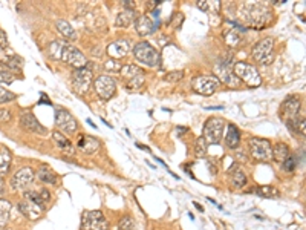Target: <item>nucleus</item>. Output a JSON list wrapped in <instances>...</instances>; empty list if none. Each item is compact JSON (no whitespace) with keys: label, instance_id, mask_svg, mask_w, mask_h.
Instances as JSON below:
<instances>
[{"label":"nucleus","instance_id":"nucleus-46","mask_svg":"<svg viewBox=\"0 0 306 230\" xmlns=\"http://www.w3.org/2000/svg\"><path fill=\"white\" fill-rule=\"evenodd\" d=\"M8 46V36L3 29H0V49H5Z\"/></svg>","mask_w":306,"mask_h":230},{"label":"nucleus","instance_id":"nucleus-16","mask_svg":"<svg viewBox=\"0 0 306 230\" xmlns=\"http://www.w3.org/2000/svg\"><path fill=\"white\" fill-rule=\"evenodd\" d=\"M17 209H18V212L22 213L26 219H29V221H36V219H40L41 216H43V212H45L43 206H38V204H36L33 201L25 200V198L17 204Z\"/></svg>","mask_w":306,"mask_h":230},{"label":"nucleus","instance_id":"nucleus-39","mask_svg":"<svg viewBox=\"0 0 306 230\" xmlns=\"http://www.w3.org/2000/svg\"><path fill=\"white\" fill-rule=\"evenodd\" d=\"M23 198H25V200H29V201H33V203H36L38 206H43L45 207V203H43V200H41L40 193L36 192V191H31V192L28 191V192H25Z\"/></svg>","mask_w":306,"mask_h":230},{"label":"nucleus","instance_id":"nucleus-49","mask_svg":"<svg viewBox=\"0 0 306 230\" xmlns=\"http://www.w3.org/2000/svg\"><path fill=\"white\" fill-rule=\"evenodd\" d=\"M3 191H5V183H3V178H0V195L3 193Z\"/></svg>","mask_w":306,"mask_h":230},{"label":"nucleus","instance_id":"nucleus-45","mask_svg":"<svg viewBox=\"0 0 306 230\" xmlns=\"http://www.w3.org/2000/svg\"><path fill=\"white\" fill-rule=\"evenodd\" d=\"M11 118H13L11 111L0 108V123H9V121H11Z\"/></svg>","mask_w":306,"mask_h":230},{"label":"nucleus","instance_id":"nucleus-19","mask_svg":"<svg viewBox=\"0 0 306 230\" xmlns=\"http://www.w3.org/2000/svg\"><path fill=\"white\" fill-rule=\"evenodd\" d=\"M77 146L83 153L92 155L100 149V141L95 137H90V135H81Z\"/></svg>","mask_w":306,"mask_h":230},{"label":"nucleus","instance_id":"nucleus-50","mask_svg":"<svg viewBox=\"0 0 306 230\" xmlns=\"http://www.w3.org/2000/svg\"><path fill=\"white\" fill-rule=\"evenodd\" d=\"M193 204H195V207H196V209H199V212H204V207L200 206L199 203H193Z\"/></svg>","mask_w":306,"mask_h":230},{"label":"nucleus","instance_id":"nucleus-1","mask_svg":"<svg viewBox=\"0 0 306 230\" xmlns=\"http://www.w3.org/2000/svg\"><path fill=\"white\" fill-rule=\"evenodd\" d=\"M242 16L252 28H265L271 22V9L262 3H247L242 8Z\"/></svg>","mask_w":306,"mask_h":230},{"label":"nucleus","instance_id":"nucleus-4","mask_svg":"<svg viewBox=\"0 0 306 230\" xmlns=\"http://www.w3.org/2000/svg\"><path fill=\"white\" fill-rule=\"evenodd\" d=\"M224 128H225V121L222 118L219 117L208 118L202 129V138L205 140L207 144H217L224 137Z\"/></svg>","mask_w":306,"mask_h":230},{"label":"nucleus","instance_id":"nucleus-44","mask_svg":"<svg viewBox=\"0 0 306 230\" xmlns=\"http://www.w3.org/2000/svg\"><path fill=\"white\" fill-rule=\"evenodd\" d=\"M13 81H14V77H13L11 72L0 69V83H6V85H11Z\"/></svg>","mask_w":306,"mask_h":230},{"label":"nucleus","instance_id":"nucleus-25","mask_svg":"<svg viewBox=\"0 0 306 230\" xmlns=\"http://www.w3.org/2000/svg\"><path fill=\"white\" fill-rule=\"evenodd\" d=\"M37 178L41 181V183H45V184H52V186H55L57 184V175L55 172L51 169L49 166H41L38 172H37Z\"/></svg>","mask_w":306,"mask_h":230},{"label":"nucleus","instance_id":"nucleus-17","mask_svg":"<svg viewBox=\"0 0 306 230\" xmlns=\"http://www.w3.org/2000/svg\"><path fill=\"white\" fill-rule=\"evenodd\" d=\"M20 126L31 134H38V135L46 134V128L43 124H40V121L37 120V117L33 112H23L20 115Z\"/></svg>","mask_w":306,"mask_h":230},{"label":"nucleus","instance_id":"nucleus-30","mask_svg":"<svg viewBox=\"0 0 306 230\" xmlns=\"http://www.w3.org/2000/svg\"><path fill=\"white\" fill-rule=\"evenodd\" d=\"M254 193L260 198H277V196H280V192L272 186H259L254 189Z\"/></svg>","mask_w":306,"mask_h":230},{"label":"nucleus","instance_id":"nucleus-6","mask_svg":"<svg viewBox=\"0 0 306 230\" xmlns=\"http://www.w3.org/2000/svg\"><path fill=\"white\" fill-rule=\"evenodd\" d=\"M248 146H250V155L254 161H270L271 160L272 146H271L270 140L254 137V138H250Z\"/></svg>","mask_w":306,"mask_h":230},{"label":"nucleus","instance_id":"nucleus-42","mask_svg":"<svg viewBox=\"0 0 306 230\" xmlns=\"http://www.w3.org/2000/svg\"><path fill=\"white\" fill-rule=\"evenodd\" d=\"M16 97L17 96H16L14 92L0 88V104H2V103H8V101H13V100H16Z\"/></svg>","mask_w":306,"mask_h":230},{"label":"nucleus","instance_id":"nucleus-14","mask_svg":"<svg viewBox=\"0 0 306 230\" xmlns=\"http://www.w3.org/2000/svg\"><path fill=\"white\" fill-rule=\"evenodd\" d=\"M93 89L101 100H110L117 92V83L109 76H100L93 81Z\"/></svg>","mask_w":306,"mask_h":230},{"label":"nucleus","instance_id":"nucleus-12","mask_svg":"<svg viewBox=\"0 0 306 230\" xmlns=\"http://www.w3.org/2000/svg\"><path fill=\"white\" fill-rule=\"evenodd\" d=\"M55 126L63 132L72 135L75 134L78 129V123L75 120V117L66 109H57L55 111Z\"/></svg>","mask_w":306,"mask_h":230},{"label":"nucleus","instance_id":"nucleus-10","mask_svg":"<svg viewBox=\"0 0 306 230\" xmlns=\"http://www.w3.org/2000/svg\"><path fill=\"white\" fill-rule=\"evenodd\" d=\"M300 109H302V98L299 96H295V94L288 96L280 104V109H279L280 118L287 123V121L295 118L297 115H300Z\"/></svg>","mask_w":306,"mask_h":230},{"label":"nucleus","instance_id":"nucleus-40","mask_svg":"<svg viewBox=\"0 0 306 230\" xmlns=\"http://www.w3.org/2000/svg\"><path fill=\"white\" fill-rule=\"evenodd\" d=\"M282 167L285 172H292L295 167H297V158H295L294 155H289L288 158L282 163Z\"/></svg>","mask_w":306,"mask_h":230},{"label":"nucleus","instance_id":"nucleus-48","mask_svg":"<svg viewBox=\"0 0 306 230\" xmlns=\"http://www.w3.org/2000/svg\"><path fill=\"white\" fill-rule=\"evenodd\" d=\"M196 5H198L199 9H202V11H207L208 6H210V3L207 2V0H199V2H198Z\"/></svg>","mask_w":306,"mask_h":230},{"label":"nucleus","instance_id":"nucleus-26","mask_svg":"<svg viewBox=\"0 0 306 230\" xmlns=\"http://www.w3.org/2000/svg\"><path fill=\"white\" fill-rule=\"evenodd\" d=\"M55 26L58 29V33L63 36V37H66L68 40H75L77 38V33H75V29H73V26L66 22V20H57L55 22Z\"/></svg>","mask_w":306,"mask_h":230},{"label":"nucleus","instance_id":"nucleus-5","mask_svg":"<svg viewBox=\"0 0 306 230\" xmlns=\"http://www.w3.org/2000/svg\"><path fill=\"white\" fill-rule=\"evenodd\" d=\"M81 230H110L101 211H84L81 215Z\"/></svg>","mask_w":306,"mask_h":230},{"label":"nucleus","instance_id":"nucleus-32","mask_svg":"<svg viewBox=\"0 0 306 230\" xmlns=\"http://www.w3.org/2000/svg\"><path fill=\"white\" fill-rule=\"evenodd\" d=\"M287 126L292 131V132H297L305 135V115H297L295 118L287 121Z\"/></svg>","mask_w":306,"mask_h":230},{"label":"nucleus","instance_id":"nucleus-7","mask_svg":"<svg viewBox=\"0 0 306 230\" xmlns=\"http://www.w3.org/2000/svg\"><path fill=\"white\" fill-rule=\"evenodd\" d=\"M60 60H63L66 65L72 66L73 69H81V68L88 66V58L84 57L83 52L80 49H77L75 46L68 45V43L63 45Z\"/></svg>","mask_w":306,"mask_h":230},{"label":"nucleus","instance_id":"nucleus-43","mask_svg":"<svg viewBox=\"0 0 306 230\" xmlns=\"http://www.w3.org/2000/svg\"><path fill=\"white\" fill-rule=\"evenodd\" d=\"M184 77V71H172V72H168V74L165 76V81L168 83H178L179 80H181Z\"/></svg>","mask_w":306,"mask_h":230},{"label":"nucleus","instance_id":"nucleus-28","mask_svg":"<svg viewBox=\"0 0 306 230\" xmlns=\"http://www.w3.org/2000/svg\"><path fill=\"white\" fill-rule=\"evenodd\" d=\"M135 22V13L133 9H124L117 16V20H115V23L120 28H127L129 25H132Z\"/></svg>","mask_w":306,"mask_h":230},{"label":"nucleus","instance_id":"nucleus-3","mask_svg":"<svg viewBox=\"0 0 306 230\" xmlns=\"http://www.w3.org/2000/svg\"><path fill=\"white\" fill-rule=\"evenodd\" d=\"M233 72H234V76L240 81H244L245 85H248L250 88H257L262 83V77L259 74L257 68L245 63V61H239V63H234Z\"/></svg>","mask_w":306,"mask_h":230},{"label":"nucleus","instance_id":"nucleus-35","mask_svg":"<svg viewBox=\"0 0 306 230\" xmlns=\"http://www.w3.org/2000/svg\"><path fill=\"white\" fill-rule=\"evenodd\" d=\"M225 41H227V45H230L231 48H236L240 43V34L237 33V31H228V33L225 34Z\"/></svg>","mask_w":306,"mask_h":230},{"label":"nucleus","instance_id":"nucleus-18","mask_svg":"<svg viewBox=\"0 0 306 230\" xmlns=\"http://www.w3.org/2000/svg\"><path fill=\"white\" fill-rule=\"evenodd\" d=\"M108 54L113 58V60H118L123 58L129 54L130 51V40L127 38H120L117 41H112V43L108 46Z\"/></svg>","mask_w":306,"mask_h":230},{"label":"nucleus","instance_id":"nucleus-22","mask_svg":"<svg viewBox=\"0 0 306 230\" xmlns=\"http://www.w3.org/2000/svg\"><path fill=\"white\" fill-rule=\"evenodd\" d=\"M240 143V132L234 124H228L227 135H225V144L228 149H237Z\"/></svg>","mask_w":306,"mask_h":230},{"label":"nucleus","instance_id":"nucleus-34","mask_svg":"<svg viewBox=\"0 0 306 230\" xmlns=\"http://www.w3.org/2000/svg\"><path fill=\"white\" fill-rule=\"evenodd\" d=\"M63 45H65V43H61V41H52V43L48 46V56L52 60H60Z\"/></svg>","mask_w":306,"mask_h":230},{"label":"nucleus","instance_id":"nucleus-38","mask_svg":"<svg viewBox=\"0 0 306 230\" xmlns=\"http://www.w3.org/2000/svg\"><path fill=\"white\" fill-rule=\"evenodd\" d=\"M195 153L198 158H200V156H204L207 153V143L202 137H199L196 140V146H195Z\"/></svg>","mask_w":306,"mask_h":230},{"label":"nucleus","instance_id":"nucleus-13","mask_svg":"<svg viewBox=\"0 0 306 230\" xmlns=\"http://www.w3.org/2000/svg\"><path fill=\"white\" fill-rule=\"evenodd\" d=\"M92 69L90 68H81V69H73L72 71V85L77 92L86 94L90 89L92 85Z\"/></svg>","mask_w":306,"mask_h":230},{"label":"nucleus","instance_id":"nucleus-23","mask_svg":"<svg viewBox=\"0 0 306 230\" xmlns=\"http://www.w3.org/2000/svg\"><path fill=\"white\" fill-rule=\"evenodd\" d=\"M289 155H291V152H289V146H288V144H285V143H277V144L272 148V151H271V158H272L274 161L280 163V164H282L285 160H287Z\"/></svg>","mask_w":306,"mask_h":230},{"label":"nucleus","instance_id":"nucleus-9","mask_svg":"<svg viewBox=\"0 0 306 230\" xmlns=\"http://www.w3.org/2000/svg\"><path fill=\"white\" fill-rule=\"evenodd\" d=\"M220 86L219 80L215 76H198L192 80V88L200 96H213Z\"/></svg>","mask_w":306,"mask_h":230},{"label":"nucleus","instance_id":"nucleus-33","mask_svg":"<svg viewBox=\"0 0 306 230\" xmlns=\"http://www.w3.org/2000/svg\"><path fill=\"white\" fill-rule=\"evenodd\" d=\"M120 72H121V76H123L126 80H132V78H135L136 76L144 74V71H143L141 68H138V66H135V65H126V66L121 68Z\"/></svg>","mask_w":306,"mask_h":230},{"label":"nucleus","instance_id":"nucleus-36","mask_svg":"<svg viewBox=\"0 0 306 230\" xmlns=\"http://www.w3.org/2000/svg\"><path fill=\"white\" fill-rule=\"evenodd\" d=\"M118 229L120 230H135V223H133V218L130 215H124L120 223H118Z\"/></svg>","mask_w":306,"mask_h":230},{"label":"nucleus","instance_id":"nucleus-27","mask_svg":"<svg viewBox=\"0 0 306 230\" xmlns=\"http://www.w3.org/2000/svg\"><path fill=\"white\" fill-rule=\"evenodd\" d=\"M2 65L8 69V72H18L23 68V60L17 56H8L2 60Z\"/></svg>","mask_w":306,"mask_h":230},{"label":"nucleus","instance_id":"nucleus-47","mask_svg":"<svg viewBox=\"0 0 306 230\" xmlns=\"http://www.w3.org/2000/svg\"><path fill=\"white\" fill-rule=\"evenodd\" d=\"M38 193H40V196H41V200H43V203L51 201V193H49V191H48V189H41Z\"/></svg>","mask_w":306,"mask_h":230},{"label":"nucleus","instance_id":"nucleus-2","mask_svg":"<svg viewBox=\"0 0 306 230\" xmlns=\"http://www.w3.org/2000/svg\"><path fill=\"white\" fill-rule=\"evenodd\" d=\"M133 56L140 63L149 66V68H160L162 60L160 51H156L149 41H141L133 48Z\"/></svg>","mask_w":306,"mask_h":230},{"label":"nucleus","instance_id":"nucleus-41","mask_svg":"<svg viewBox=\"0 0 306 230\" xmlns=\"http://www.w3.org/2000/svg\"><path fill=\"white\" fill-rule=\"evenodd\" d=\"M121 68H123V65L120 63L118 60H113V58L108 60L106 63H104V69L109 71V72H120Z\"/></svg>","mask_w":306,"mask_h":230},{"label":"nucleus","instance_id":"nucleus-11","mask_svg":"<svg viewBox=\"0 0 306 230\" xmlns=\"http://www.w3.org/2000/svg\"><path fill=\"white\" fill-rule=\"evenodd\" d=\"M36 178V172L31 169V167H22V169H18L13 176H11V189L13 191H25L28 187L34 183Z\"/></svg>","mask_w":306,"mask_h":230},{"label":"nucleus","instance_id":"nucleus-31","mask_svg":"<svg viewBox=\"0 0 306 230\" xmlns=\"http://www.w3.org/2000/svg\"><path fill=\"white\" fill-rule=\"evenodd\" d=\"M231 173V184H233V187H236V189H242L244 186H247V175L242 172L239 167L237 169H234Z\"/></svg>","mask_w":306,"mask_h":230},{"label":"nucleus","instance_id":"nucleus-20","mask_svg":"<svg viewBox=\"0 0 306 230\" xmlns=\"http://www.w3.org/2000/svg\"><path fill=\"white\" fill-rule=\"evenodd\" d=\"M135 29H136V33H138L140 36L145 37V36L152 34L153 31L156 29V26L147 16H140V17L135 19Z\"/></svg>","mask_w":306,"mask_h":230},{"label":"nucleus","instance_id":"nucleus-21","mask_svg":"<svg viewBox=\"0 0 306 230\" xmlns=\"http://www.w3.org/2000/svg\"><path fill=\"white\" fill-rule=\"evenodd\" d=\"M52 140L57 143V146L61 149L63 153H68V155H73V153H75V149L72 148L69 138L65 137V135H63L60 131H54V134H52Z\"/></svg>","mask_w":306,"mask_h":230},{"label":"nucleus","instance_id":"nucleus-24","mask_svg":"<svg viewBox=\"0 0 306 230\" xmlns=\"http://www.w3.org/2000/svg\"><path fill=\"white\" fill-rule=\"evenodd\" d=\"M13 163V153L8 148H2L0 149V178L9 172V167H11Z\"/></svg>","mask_w":306,"mask_h":230},{"label":"nucleus","instance_id":"nucleus-37","mask_svg":"<svg viewBox=\"0 0 306 230\" xmlns=\"http://www.w3.org/2000/svg\"><path fill=\"white\" fill-rule=\"evenodd\" d=\"M144 77H145V74H141V76H136L135 78L129 80L127 81V89L136 91V89L143 88V85H144Z\"/></svg>","mask_w":306,"mask_h":230},{"label":"nucleus","instance_id":"nucleus-8","mask_svg":"<svg viewBox=\"0 0 306 230\" xmlns=\"http://www.w3.org/2000/svg\"><path fill=\"white\" fill-rule=\"evenodd\" d=\"M272 49H274V38L272 37L263 38L254 48H252V58L262 65H270L274 60Z\"/></svg>","mask_w":306,"mask_h":230},{"label":"nucleus","instance_id":"nucleus-51","mask_svg":"<svg viewBox=\"0 0 306 230\" xmlns=\"http://www.w3.org/2000/svg\"><path fill=\"white\" fill-rule=\"evenodd\" d=\"M176 132H179V134H184V132H187V129H185V128H181V129H178Z\"/></svg>","mask_w":306,"mask_h":230},{"label":"nucleus","instance_id":"nucleus-15","mask_svg":"<svg viewBox=\"0 0 306 230\" xmlns=\"http://www.w3.org/2000/svg\"><path fill=\"white\" fill-rule=\"evenodd\" d=\"M215 72H216V78L219 80V83H224L228 88H239L240 86V80L234 76L233 69H230L228 63H217L215 66Z\"/></svg>","mask_w":306,"mask_h":230},{"label":"nucleus","instance_id":"nucleus-29","mask_svg":"<svg viewBox=\"0 0 306 230\" xmlns=\"http://www.w3.org/2000/svg\"><path fill=\"white\" fill-rule=\"evenodd\" d=\"M9 213H11V203L5 198L0 200V229L5 227L8 219H9Z\"/></svg>","mask_w":306,"mask_h":230}]
</instances>
